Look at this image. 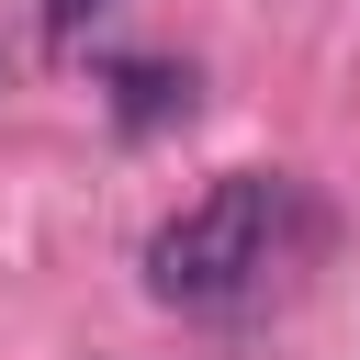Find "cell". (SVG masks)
Wrapping results in <instances>:
<instances>
[{
	"instance_id": "1",
	"label": "cell",
	"mask_w": 360,
	"mask_h": 360,
	"mask_svg": "<svg viewBox=\"0 0 360 360\" xmlns=\"http://www.w3.org/2000/svg\"><path fill=\"white\" fill-rule=\"evenodd\" d=\"M281 214H292V180H270V169L214 180L191 214H169L146 236V292L180 304V315H236L281 270Z\"/></svg>"
},
{
	"instance_id": "2",
	"label": "cell",
	"mask_w": 360,
	"mask_h": 360,
	"mask_svg": "<svg viewBox=\"0 0 360 360\" xmlns=\"http://www.w3.org/2000/svg\"><path fill=\"white\" fill-rule=\"evenodd\" d=\"M112 124L146 146V135H169V124H191V68L180 56H124L112 68Z\"/></svg>"
},
{
	"instance_id": "3",
	"label": "cell",
	"mask_w": 360,
	"mask_h": 360,
	"mask_svg": "<svg viewBox=\"0 0 360 360\" xmlns=\"http://www.w3.org/2000/svg\"><path fill=\"white\" fill-rule=\"evenodd\" d=\"M101 11H112V0H45V11H34V22H45V45H56V56H68V45H79V34H90V22H101Z\"/></svg>"
}]
</instances>
